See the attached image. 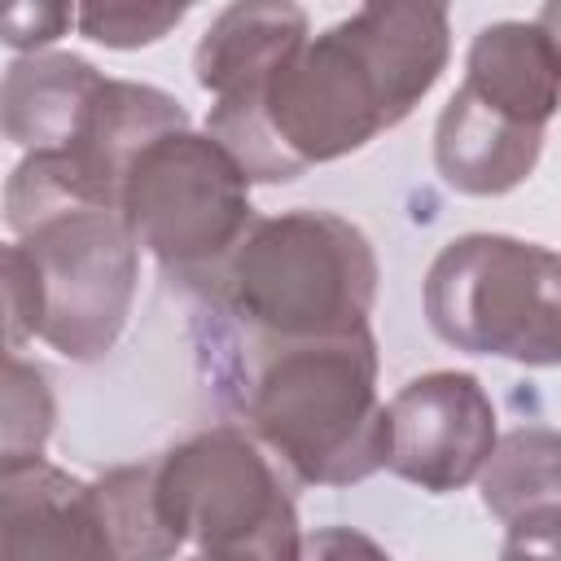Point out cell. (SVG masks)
Returning <instances> with one entry per match:
<instances>
[{
    "label": "cell",
    "mask_w": 561,
    "mask_h": 561,
    "mask_svg": "<svg viewBox=\"0 0 561 561\" xmlns=\"http://www.w3.org/2000/svg\"><path fill=\"white\" fill-rule=\"evenodd\" d=\"M447 57L443 4H364L298 44L254 92L210 105L206 131L250 184H289L403 123Z\"/></svg>",
    "instance_id": "cell-1"
},
{
    "label": "cell",
    "mask_w": 561,
    "mask_h": 561,
    "mask_svg": "<svg viewBox=\"0 0 561 561\" xmlns=\"http://www.w3.org/2000/svg\"><path fill=\"white\" fill-rule=\"evenodd\" d=\"M197 355L241 430L302 486H351L390 465L373 329L311 342H245L197 324Z\"/></svg>",
    "instance_id": "cell-2"
},
{
    "label": "cell",
    "mask_w": 561,
    "mask_h": 561,
    "mask_svg": "<svg viewBox=\"0 0 561 561\" xmlns=\"http://www.w3.org/2000/svg\"><path fill=\"white\" fill-rule=\"evenodd\" d=\"M373 241L333 210L259 215L245 237L188 289L197 324L245 342H311L373 329Z\"/></svg>",
    "instance_id": "cell-3"
},
{
    "label": "cell",
    "mask_w": 561,
    "mask_h": 561,
    "mask_svg": "<svg viewBox=\"0 0 561 561\" xmlns=\"http://www.w3.org/2000/svg\"><path fill=\"white\" fill-rule=\"evenodd\" d=\"M430 329L469 355H500L526 368L561 364V254L504 237H451L421 285Z\"/></svg>",
    "instance_id": "cell-4"
},
{
    "label": "cell",
    "mask_w": 561,
    "mask_h": 561,
    "mask_svg": "<svg viewBox=\"0 0 561 561\" xmlns=\"http://www.w3.org/2000/svg\"><path fill=\"white\" fill-rule=\"evenodd\" d=\"M167 522L206 561H302V526L280 465L241 430L210 425L153 460Z\"/></svg>",
    "instance_id": "cell-5"
},
{
    "label": "cell",
    "mask_w": 561,
    "mask_h": 561,
    "mask_svg": "<svg viewBox=\"0 0 561 561\" xmlns=\"http://www.w3.org/2000/svg\"><path fill=\"white\" fill-rule=\"evenodd\" d=\"M118 215L136 245L180 285L202 280L259 219L250 175L210 131H167L149 140L123 175Z\"/></svg>",
    "instance_id": "cell-6"
},
{
    "label": "cell",
    "mask_w": 561,
    "mask_h": 561,
    "mask_svg": "<svg viewBox=\"0 0 561 561\" xmlns=\"http://www.w3.org/2000/svg\"><path fill=\"white\" fill-rule=\"evenodd\" d=\"M39 285V342L75 364H92L127 329L140 245L118 210L66 206L13 237Z\"/></svg>",
    "instance_id": "cell-7"
},
{
    "label": "cell",
    "mask_w": 561,
    "mask_h": 561,
    "mask_svg": "<svg viewBox=\"0 0 561 561\" xmlns=\"http://www.w3.org/2000/svg\"><path fill=\"white\" fill-rule=\"evenodd\" d=\"M123 473L75 478L48 460L0 469V561H136Z\"/></svg>",
    "instance_id": "cell-8"
},
{
    "label": "cell",
    "mask_w": 561,
    "mask_h": 561,
    "mask_svg": "<svg viewBox=\"0 0 561 561\" xmlns=\"http://www.w3.org/2000/svg\"><path fill=\"white\" fill-rule=\"evenodd\" d=\"M390 416V473L430 491H465L482 478L500 434L495 403L473 373L434 368L399 386L386 403Z\"/></svg>",
    "instance_id": "cell-9"
},
{
    "label": "cell",
    "mask_w": 561,
    "mask_h": 561,
    "mask_svg": "<svg viewBox=\"0 0 561 561\" xmlns=\"http://www.w3.org/2000/svg\"><path fill=\"white\" fill-rule=\"evenodd\" d=\"M482 131L539 140L561 110V44L539 22H491L465 53V79L447 101Z\"/></svg>",
    "instance_id": "cell-10"
},
{
    "label": "cell",
    "mask_w": 561,
    "mask_h": 561,
    "mask_svg": "<svg viewBox=\"0 0 561 561\" xmlns=\"http://www.w3.org/2000/svg\"><path fill=\"white\" fill-rule=\"evenodd\" d=\"M110 75L75 53H26L4 70V136L26 153L61 158L83 136Z\"/></svg>",
    "instance_id": "cell-11"
},
{
    "label": "cell",
    "mask_w": 561,
    "mask_h": 561,
    "mask_svg": "<svg viewBox=\"0 0 561 561\" xmlns=\"http://www.w3.org/2000/svg\"><path fill=\"white\" fill-rule=\"evenodd\" d=\"M311 39L307 9L276 4V0H250L228 4L215 13L206 35L193 53V79L210 96V105L254 92L298 44Z\"/></svg>",
    "instance_id": "cell-12"
},
{
    "label": "cell",
    "mask_w": 561,
    "mask_h": 561,
    "mask_svg": "<svg viewBox=\"0 0 561 561\" xmlns=\"http://www.w3.org/2000/svg\"><path fill=\"white\" fill-rule=\"evenodd\" d=\"M478 495L495 522L561 504V430L522 425L504 434L478 478Z\"/></svg>",
    "instance_id": "cell-13"
},
{
    "label": "cell",
    "mask_w": 561,
    "mask_h": 561,
    "mask_svg": "<svg viewBox=\"0 0 561 561\" xmlns=\"http://www.w3.org/2000/svg\"><path fill=\"white\" fill-rule=\"evenodd\" d=\"M57 408L48 390V373L39 364H26L22 355H9L4 368V456L0 469L35 465L44 460V443L53 434Z\"/></svg>",
    "instance_id": "cell-14"
},
{
    "label": "cell",
    "mask_w": 561,
    "mask_h": 561,
    "mask_svg": "<svg viewBox=\"0 0 561 561\" xmlns=\"http://www.w3.org/2000/svg\"><path fill=\"white\" fill-rule=\"evenodd\" d=\"M184 4H79V31L105 48H145L184 22Z\"/></svg>",
    "instance_id": "cell-15"
},
{
    "label": "cell",
    "mask_w": 561,
    "mask_h": 561,
    "mask_svg": "<svg viewBox=\"0 0 561 561\" xmlns=\"http://www.w3.org/2000/svg\"><path fill=\"white\" fill-rule=\"evenodd\" d=\"M4 324H9L13 355L22 351V342L39 337V285H35V267L18 241L4 245Z\"/></svg>",
    "instance_id": "cell-16"
},
{
    "label": "cell",
    "mask_w": 561,
    "mask_h": 561,
    "mask_svg": "<svg viewBox=\"0 0 561 561\" xmlns=\"http://www.w3.org/2000/svg\"><path fill=\"white\" fill-rule=\"evenodd\" d=\"M500 561H561V504L504 522Z\"/></svg>",
    "instance_id": "cell-17"
},
{
    "label": "cell",
    "mask_w": 561,
    "mask_h": 561,
    "mask_svg": "<svg viewBox=\"0 0 561 561\" xmlns=\"http://www.w3.org/2000/svg\"><path fill=\"white\" fill-rule=\"evenodd\" d=\"M70 22H79V9H70V4H13L4 13V44L26 57V53L61 39Z\"/></svg>",
    "instance_id": "cell-18"
},
{
    "label": "cell",
    "mask_w": 561,
    "mask_h": 561,
    "mask_svg": "<svg viewBox=\"0 0 561 561\" xmlns=\"http://www.w3.org/2000/svg\"><path fill=\"white\" fill-rule=\"evenodd\" d=\"M302 561H394L373 535L351 526H320L302 543Z\"/></svg>",
    "instance_id": "cell-19"
},
{
    "label": "cell",
    "mask_w": 561,
    "mask_h": 561,
    "mask_svg": "<svg viewBox=\"0 0 561 561\" xmlns=\"http://www.w3.org/2000/svg\"><path fill=\"white\" fill-rule=\"evenodd\" d=\"M535 22H539V26H543V31H548V35L557 39V44H561V0H552V4H543Z\"/></svg>",
    "instance_id": "cell-20"
},
{
    "label": "cell",
    "mask_w": 561,
    "mask_h": 561,
    "mask_svg": "<svg viewBox=\"0 0 561 561\" xmlns=\"http://www.w3.org/2000/svg\"><path fill=\"white\" fill-rule=\"evenodd\" d=\"M193 561H206V557H193Z\"/></svg>",
    "instance_id": "cell-21"
}]
</instances>
